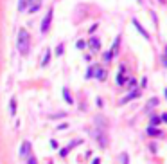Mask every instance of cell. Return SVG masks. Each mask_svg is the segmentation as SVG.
<instances>
[{"instance_id":"21","label":"cell","mask_w":167,"mask_h":164,"mask_svg":"<svg viewBox=\"0 0 167 164\" xmlns=\"http://www.w3.org/2000/svg\"><path fill=\"white\" fill-rule=\"evenodd\" d=\"M165 96H167V90H165Z\"/></svg>"},{"instance_id":"7","label":"cell","mask_w":167,"mask_h":164,"mask_svg":"<svg viewBox=\"0 0 167 164\" xmlns=\"http://www.w3.org/2000/svg\"><path fill=\"white\" fill-rule=\"evenodd\" d=\"M124 74H126V65H120V72L117 76V83L119 85H124Z\"/></svg>"},{"instance_id":"17","label":"cell","mask_w":167,"mask_h":164,"mask_svg":"<svg viewBox=\"0 0 167 164\" xmlns=\"http://www.w3.org/2000/svg\"><path fill=\"white\" fill-rule=\"evenodd\" d=\"M158 121H160V117L153 116V117H151V126H154V125H156V123H158Z\"/></svg>"},{"instance_id":"5","label":"cell","mask_w":167,"mask_h":164,"mask_svg":"<svg viewBox=\"0 0 167 164\" xmlns=\"http://www.w3.org/2000/svg\"><path fill=\"white\" fill-rule=\"evenodd\" d=\"M40 6H41V0H29V4H27L29 13H36L40 9Z\"/></svg>"},{"instance_id":"6","label":"cell","mask_w":167,"mask_h":164,"mask_svg":"<svg viewBox=\"0 0 167 164\" xmlns=\"http://www.w3.org/2000/svg\"><path fill=\"white\" fill-rule=\"evenodd\" d=\"M133 25H135V27H137V29H138V33H140V34H142V36H144L145 40H149V34H148V33H145V31H144V27H142V25L138 24V20H135V18H133Z\"/></svg>"},{"instance_id":"11","label":"cell","mask_w":167,"mask_h":164,"mask_svg":"<svg viewBox=\"0 0 167 164\" xmlns=\"http://www.w3.org/2000/svg\"><path fill=\"white\" fill-rule=\"evenodd\" d=\"M63 96H65V101H67V103H72V101H74V99L70 97V92H68V88H63Z\"/></svg>"},{"instance_id":"19","label":"cell","mask_w":167,"mask_h":164,"mask_svg":"<svg viewBox=\"0 0 167 164\" xmlns=\"http://www.w3.org/2000/svg\"><path fill=\"white\" fill-rule=\"evenodd\" d=\"M120 157H122V164H126V162H128V153H122Z\"/></svg>"},{"instance_id":"8","label":"cell","mask_w":167,"mask_h":164,"mask_svg":"<svg viewBox=\"0 0 167 164\" xmlns=\"http://www.w3.org/2000/svg\"><path fill=\"white\" fill-rule=\"evenodd\" d=\"M119 42H120V38L117 36V38H115V43H113V47H111V50H110V54H111V58L115 56V54H117V50H119Z\"/></svg>"},{"instance_id":"20","label":"cell","mask_w":167,"mask_h":164,"mask_svg":"<svg viewBox=\"0 0 167 164\" xmlns=\"http://www.w3.org/2000/svg\"><path fill=\"white\" fill-rule=\"evenodd\" d=\"M164 65H167V49H165V56H164Z\"/></svg>"},{"instance_id":"1","label":"cell","mask_w":167,"mask_h":164,"mask_svg":"<svg viewBox=\"0 0 167 164\" xmlns=\"http://www.w3.org/2000/svg\"><path fill=\"white\" fill-rule=\"evenodd\" d=\"M29 45H31V36H29V33L22 27L18 31V38H16V47H18V53L20 54H27L29 53Z\"/></svg>"},{"instance_id":"16","label":"cell","mask_w":167,"mask_h":164,"mask_svg":"<svg viewBox=\"0 0 167 164\" xmlns=\"http://www.w3.org/2000/svg\"><path fill=\"white\" fill-rule=\"evenodd\" d=\"M56 54H58V56L63 54V45H58V47H56Z\"/></svg>"},{"instance_id":"15","label":"cell","mask_w":167,"mask_h":164,"mask_svg":"<svg viewBox=\"0 0 167 164\" xmlns=\"http://www.w3.org/2000/svg\"><path fill=\"white\" fill-rule=\"evenodd\" d=\"M15 112H16V103H15V99H11V114L15 116Z\"/></svg>"},{"instance_id":"14","label":"cell","mask_w":167,"mask_h":164,"mask_svg":"<svg viewBox=\"0 0 167 164\" xmlns=\"http://www.w3.org/2000/svg\"><path fill=\"white\" fill-rule=\"evenodd\" d=\"M90 45H92L93 49H99V40H97V38H92V40H90Z\"/></svg>"},{"instance_id":"2","label":"cell","mask_w":167,"mask_h":164,"mask_svg":"<svg viewBox=\"0 0 167 164\" xmlns=\"http://www.w3.org/2000/svg\"><path fill=\"white\" fill-rule=\"evenodd\" d=\"M93 76H97L99 79H104V78H106V72L102 70V67H99V65H93L92 69H88L86 78H93Z\"/></svg>"},{"instance_id":"12","label":"cell","mask_w":167,"mask_h":164,"mask_svg":"<svg viewBox=\"0 0 167 164\" xmlns=\"http://www.w3.org/2000/svg\"><path fill=\"white\" fill-rule=\"evenodd\" d=\"M27 4H29V0H20L18 9H20V11H24V9H27Z\"/></svg>"},{"instance_id":"3","label":"cell","mask_w":167,"mask_h":164,"mask_svg":"<svg viewBox=\"0 0 167 164\" xmlns=\"http://www.w3.org/2000/svg\"><path fill=\"white\" fill-rule=\"evenodd\" d=\"M33 153H31V142L29 141H24L22 146H20V159L22 160H27Z\"/></svg>"},{"instance_id":"13","label":"cell","mask_w":167,"mask_h":164,"mask_svg":"<svg viewBox=\"0 0 167 164\" xmlns=\"http://www.w3.org/2000/svg\"><path fill=\"white\" fill-rule=\"evenodd\" d=\"M148 134H149V135H158V134H160V132H158V130H156L154 126H149V128H148Z\"/></svg>"},{"instance_id":"4","label":"cell","mask_w":167,"mask_h":164,"mask_svg":"<svg viewBox=\"0 0 167 164\" xmlns=\"http://www.w3.org/2000/svg\"><path fill=\"white\" fill-rule=\"evenodd\" d=\"M50 20H52V9H49L47 16L43 18V22H41V33H47L49 27H50Z\"/></svg>"},{"instance_id":"22","label":"cell","mask_w":167,"mask_h":164,"mask_svg":"<svg viewBox=\"0 0 167 164\" xmlns=\"http://www.w3.org/2000/svg\"><path fill=\"white\" fill-rule=\"evenodd\" d=\"M138 2H142V0H138Z\"/></svg>"},{"instance_id":"18","label":"cell","mask_w":167,"mask_h":164,"mask_svg":"<svg viewBox=\"0 0 167 164\" xmlns=\"http://www.w3.org/2000/svg\"><path fill=\"white\" fill-rule=\"evenodd\" d=\"M27 162H29V164H38V162H36V159H34V155H31V157L27 159Z\"/></svg>"},{"instance_id":"9","label":"cell","mask_w":167,"mask_h":164,"mask_svg":"<svg viewBox=\"0 0 167 164\" xmlns=\"http://www.w3.org/2000/svg\"><path fill=\"white\" fill-rule=\"evenodd\" d=\"M49 61H50V50L47 49V50H45V53H43V61H41V65H43V67H45V65L49 63Z\"/></svg>"},{"instance_id":"10","label":"cell","mask_w":167,"mask_h":164,"mask_svg":"<svg viewBox=\"0 0 167 164\" xmlns=\"http://www.w3.org/2000/svg\"><path fill=\"white\" fill-rule=\"evenodd\" d=\"M137 96H138V90H135V92H133V94H129V96H126V97H124V99L120 101V103L124 105V103H128V101H129V99H133V97H137Z\"/></svg>"}]
</instances>
